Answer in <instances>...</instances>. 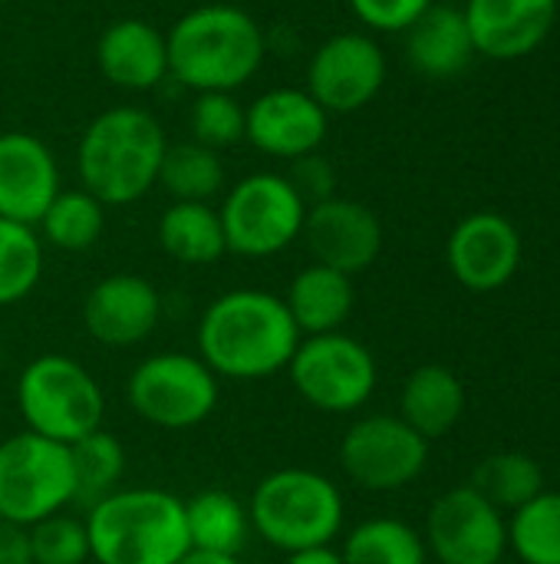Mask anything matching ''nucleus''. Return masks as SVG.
<instances>
[{"label":"nucleus","instance_id":"obj_36","mask_svg":"<svg viewBox=\"0 0 560 564\" xmlns=\"http://www.w3.org/2000/svg\"><path fill=\"white\" fill-rule=\"evenodd\" d=\"M287 178L297 188V195L307 202V208L337 195V172H333V165L320 152H310V155L294 159Z\"/></svg>","mask_w":560,"mask_h":564},{"label":"nucleus","instance_id":"obj_18","mask_svg":"<svg viewBox=\"0 0 560 564\" xmlns=\"http://www.w3.org/2000/svg\"><path fill=\"white\" fill-rule=\"evenodd\" d=\"M558 10L560 0H465L462 17L479 56L521 59L551 36Z\"/></svg>","mask_w":560,"mask_h":564},{"label":"nucleus","instance_id":"obj_23","mask_svg":"<svg viewBox=\"0 0 560 564\" xmlns=\"http://www.w3.org/2000/svg\"><path fill=\"white\" fill-rule=\"evenodd\" d=\"M465 413V387L462 380L442 367L426 364L413 370L399 390V420L413 426L422 440H442L459 426Z\"/></svg>","mask_w":560,"mask_h":564},{"label":"nucleus","instance_id":"obj_41","mask_svg":"<svg viewBox=\"0 0 560 564\" xmlns=\"http://www.w3.org/2000/svg\"><path fill=\"white\" fill-rule=\"evenodd\" d=\"M0 3H3V0H0Z\"/></svg>","mask_w":560,"mask_h":564},{"label":"nucleus","instance_id":"obj_7","mask_svg":"<svg viewBox=\"0 0 560 564\" xmlns=\"http://www.w3.org/2000/svg\"><path fill=\"white\" fill-rule=\"evenodd\" d=\"M228 254L251 261L287 251L307 218V202L281 172H251L234 182L218 208Z\"/></svg>","mask_w":560,"mask_h":564},{"label":"nucleus","instance_id":"obj_26","mask_svg":"<svg viewBox=\"0 0 560 564\" xmlns=\"http://www.w3.org/2000/svg\"><path fill=\"white\" fill-rule=\"evenodd\" d=\"M69 459H73V509H92L99 499L112 496L116 489H122V476H125V449L122 443L109 433V430H96L89 436H83L79 443L69 446Z\"/></svg>","mask_w":560,"mask_h":564},{"label":"nucleus","instance_id":"obj_12","mask_svg":"<svg viewBox=\"0 0 560 564\" xmlns=\"http://www.w3.org/2000/svg\"><path fill=\"white\" fill-rule=\"evenodd\" d=\"M386 83V53L370 33L343 30L323 40L307 63V93L330 112L366 109Z\"/></svg>","mask_w":560,"mask_h":564},{"label":"nucleus","instance_id":"obj_9","mask_svg":"<svg viewBox=\"0 0 560 564\" xmlns=\"http://www.w3.org/2000/svg\"><path fill=\"white\" fill-rule=\"evenodd\" d=\"M73 492L69 446L30 430L0 443V519L30 529L73 509Z\"/></svg>","mask_w":560,"mask_h":564},{"label":"nucleus","instance_id":"obj_37","mask_svg":"<svg viewBox=\"0 0 560 564\" xmlns=\"http://www.w3.org/2000/svg\"><path fill=\"white\" fill-rule=\"evenodd\" d=\"M0 564H33L26 529L13 525L7 519H0Z\"/></svg>","mask_w":560,"mask_h":564},{"label":"nucleus","instance_id":"obj_38","mask_svg":"<svg viewBox=\"0 0 560 564\" xmlns=\"http://www.w3.org/2000/svg\"><path fill=\"white\" fill-rule=\"evenodd\" d=\"M284 564H343V555L333 545H317V549L290 552Z\"/></svg>","mask_w":560,"mask_h":564},{"label":"nucleus","instance_id":"obj_33","mask_svg":"<svg viewBox=\"0 0 560 564\" xmlns=\"http://www.w3.org/2000/svg\"><path fill=\"white\" fill-rule=\"evenodd\" d=\"M26 542L33 564H86L92 558L86 522L73 512H56L30 525Z\"/></svg>","mask_w":560,"mask_h":564},{"label":"nucleus","instance_id":"obj_2","mask_svg":"<svg viewBox=\"0 0 560 564\" xmlns=\"http://www.w3.org/2000/svg\"><path fill=\"white\" fill-rule=\"evenodd\" d=\"M168 76L191 93H234L267 56L261 23L234 3H205L182 13L165 33Z\"/></svg>","mask_w":560,"mask_h":564},{"label":"nucleus","instance_id":"obj_31","mask_svg":"<svg viewBox=\"0 0 560 564\" xmlns=\"http://www.w3.org/2000/svg\"><path fill=\"white\" fill-rule=\"evenodd\" d=\"M43 278V241L36 228L0 218V307L26 301Z\"/></svg>","mask_w":560,"mask_h":564},{"label":"nucleus","instance_id":"obj_32","mask_svg":"<svg viewBox=\"0 0 560 564\" xmlns=\"http://www.w3.org/2000/svg\"><path fill=\"white\" fill-rule=\"evenodd\" d=\"M508 545L525 564H560V492H541L512 512Z\"/></svg>","mask_w":560,"mask_h":564},{"label":"nucleus","instance_id":"obj_27","mask_svg":"<svg viewBox=\"0 0 560 564\" xmlns=\"http://www.w3.org/2000/svg\"><path fill=\"white\" fill-rule=\"evenodd\" d=\"M472 489L498 512H518L545 492V469L528 453H492L475 466Z\"/></svg>","mask_w":560,"mask_h":564},{"label":"nucleus","instance_id":"obj_35","mask_svg":"<svg viewBox=\"0 0 560 564\" xmlns=\"http://www.w3.org/2000/svg\"><path fill=\"white\" fill-rule=\"evenodd\" d=\"M436 0H350L353 17L376 33H406Z\"/></svg>","mask_w":560,"mask_h":564},{"label":"nucleus","instance_id":"obj_39","mask_svg":"<svg viewBox=\"0 0 560 564\" xmlns=\"http://www.w3.org/2000/svg\"><path fill=\"white\" fill-rule=\"evenodd\" d=\"M175 564H241V558H231V555H215V552H185Z\"/></svg>","mask_w":560,"mask_h":564},{"label":"nucleus","instance_id":"obj_10","mask_svg":"<svg viewBox=\"0 0 560 564\" xmlns=\"http://www.w3.org/2000/svg\"><path fill=\"white\" fill-rule=\"evenodd\" d=\"M287 373L294 390L314 410L333 416L356 413L360 406H366L380 377L373 350L343 330L300 337Z\"/></svg>","mask_w":560,"mask_h":564},{"label":"nucleus","instance_id":"obj_21","mask_svg":"<svg viewBox=\"0 0 560 564\" xmlns=\"http://www.w3.org/2000/svg\"><path fill=\"white\" fill-rule=\"evenodd\" d=\"M406 56H409L413 69L422 73L426 79H452L479 53H475V43H472L462 10L432 3L406 30Z\"/></svg>","mask_w":560,"mask_h":564},{"label":"nucleus","instance_id":"obj_20","mask_svg":"<svg viewBox=\"0 0 560 564\" xmlns=\"http://www.w3.org/2000/svg\"><path fill=\"white\" fill-rule=\"evenodd\" d=\"M96 66L99 73L129 93L155 89L168 79V43L165 33L139 17L112 20L96 43Z\"/></svg>","mask_w":560,"mask_h":564},{"label":"nucleus","instance_id":"obj_8","mask_svg":"<svg viewBox=\"0 0 560 564\" xmlns=\"http://www.w3.org/2000/svg\"><path fill=\"white\" fill-rule=\"evenodd\" d=\"M125 400L149 426L182 433L201 426L221 400V380L211 367L182 350L145 357L125 380Z\"/></svg>","mask_w":560,"mask_h":564},{"label":"nucleus","instance_id":"obj_29","mask_svg":"<svg viewBox=\"0 0 560 564\" xmlns=\"http://www.w3.org/2000/svg\"><path fill=\"white\" fill-rule=\"evenodd\" d=\"M36 228H40V241L59 251H69V254L89 251L106 231V205L86 188L59 192L43 212V218L36 221Z\"/></svg>","mask_w":560,"mask_h":564},{"label":"nucleus","instance_id":"obj_25","mask_svg":"<svg viewBox=\"0 0 560 564\" xmlns=\"http://www.w3.org/2000/svg\"><path fill=\"white\" fill-rule=\"evenodd\" d=\"M185 525L195 552H215L231 558H238L248 549V539L254 535L248 506L224 489L195 492L185 502Z\"/></svg>","mask_w":560,"mask_h":564},{"label":"nucleus","instance_id":"obj_4","mask_svg":"<svg viewBox=\"0 0 560 564\" xmlns=\"http://www.w3.org/2000/svg\"><path fill=\"white\" fill-rule=\"evenodd\" d=\"M83 522L96 564H175L191 552L185 502L155 486L116 489Z\"/></svg>","mask_w":560,"mask_h":564},{"label":"nucleus","instance_id":"obj_34","mask_svg":"<svg viewBox=\"0 0 560 564\" xmlns=\"http://www.w3.org/2000/svg\"><path fill=\"white\" fill-rule=\"evenodd\" d=\"M191 139L221 152L244 139V106L234 93H195L191 112Z\"/></svg>","mask_w":560,"mask_h":564},{"label":"nucleus","instance_id":"obj_11","mask_svg":"<svg viewBox=\"0 0 560 564\" xmlns=\"http://www.w3.org/2000/svg\"><path fill=\"white\" fill-rule=\"evenodd\" d=\"M429 463V440H422L399 416L373 413L356 420L340 443V466L347 479L366 492H396L422 476Z\"/></svg>","mask_w":560,"mask_h":564},{"label":"nucleus","instance_id":"obj_30","mask_svg":"<svg viewBox=\"0 0 560 564\" xmlns=\"http://www.w3.org/2000/svg\"><path fill=\"white\" fill-rule=\"evenodd\" d=\"M343 564H426V539L399 519H366L343 539Z\"/></svg>","mask_w":560,"mask_h":564},{"label":"nucleus","instance_id":"obj_14","mask_svg":"<svg viewBox=\"0 0 560 564\" xmlns=\"http://www.w3.org/2000/svg\"><path fill=\"white\" fill-rule=\"evenodd\" d=\"M327 132L330 112L307 89L277 86L244 106V139L271 159L294 162L320 152Z\"/></svg>","mask_w":560,"mask_h":564},{"label":"nucleus","instance_id":"obj_24","mask_svg":"<svg viewBox=\"0 0 560 564\" xmlns=\"http://www.w3.org/2000/svg\"><path fill=\"white\" fill-rule=\"evenodd\" d=\"M158 245L188 268H205L228 254L221 215L211 202H172L158 218Z\"/></svg>","mask_w":560,"mask_h":564},{"label":"nucleus","instance_id":"obj_17","mask_svg":"<svg viewBox=\"0 0 560 564\" xmlns=\"http://www.w3.org/2000/svg\"><path fill=\"white\" fill-rule=\"evenodd\" d=\"M162 321V294L139 274H109L96 281L83 301V327L102 347H135L152 337Z\"/></svg>","mask_w":560,"mask_h":564},{"label":"nucleus","instance_id":"obj_3","mask_svg":"<svg viewBox=\"0 0 560 564\" xmlns=\"http://www.w3.org/2000/svg\"><path fill=\"white\" fill-rule=\"evenodd\" d=\"M165 149L168 139L149 109L112 106L99 112L79 139V182L106 208L132 205L155 188Z\"/></svg>","mask_w":560,"mask_h":564},{"label":"nucleus","instance_id":"obj_40","mask_svg":"<svg viewBox=\"0 0 560 564\" xmlns=\"http://www.w3.org/2000/svg\"><path fill=\"white\" fill-rule=\"evenodd\" d=\"M0 367H3V347H0Z\"/></svg>","mask_w":560,"mask_h":564},{"label":"nucleus","instance_id":"obj_16","mask_svg":"<svg viewBox=\"0 0 560 564\" xmlns=\"http://www.w3.org/2000/svg\"><path fill=\"white\" fill-rule=\"evenodd\" d=\"M446 261L462 288L475 294L498 291L521 268V235L498 212H472L452 228Z\"/></svg>","mask_w":560,"mask_h":564},{"label":"nucleus","instance_id":"obj_1","mask_svg":"<svg viewBox=\"0 0 560 564\" xmlns=\"http://www.w3.org/2000/svg\"><path fill=\"white\" fill-rule=\"evenodd\" d=\"M198 357L218 380H267L287 370L300 330L284 297L261 288H234L215 297L198 321Z\"/></svg>","mask_w":560,"mask_h":564},{"label":"nucleus","instance_id":"obj_5","mask_svg":"<svg viewBox=\"0 0 560 564\" xmlns=\"http://www.w3.org/2000/svg\"><path fill=\"white\" fill-rule=\"evenodd\" d=\"M251 529L271 549L290 555L317 545H333L343 532V492L333 479L314 469H274L267 473L248 502Z\"/></svg>","mask_w":560,"mask_h":564},{"label":"nucleus","instance_id":"obj_19","mask_svg":"<svg viewBox=\"0 0 560 564\" xmlns=\"http://www.w3.org/2000/svg\"><path fill=\"white\" fill-rule=\"evenodd\" d=\"M59 192V165L43 139L0 132V218L36 228Z\"/></svg>","mask_w":560,"mask_h":564},{"label":"nucleus","instance_id":"obj_28","mask_svg":"<svg viewBox=\"0 0 560 564\" xmlns=\"http://www.w3.org/2000/svg\"><path fill=\"white\" fill-rule=\"evenodd\" d=\"M172 202H211L224 188V162L201 142H168L158 169V182Z\"/></svg>","mask_w":560,"mask_h":564},{"label":"nucleus","instance_id":"obj_6","mask_svg":"<svg viewBox=\"0 0 560 564\" xmlns=\"http://www.w3.org/2000/svg\"><path fill=\"white\" fill-rule=\"evenodd\" d=\"M17 410L23 426L43 440L73 446L102 430L106 397L96 377L66 354H40L17 377Z\"/></svg>","mask_w":560,"mask_h":564},{"label":"nucleus","instance_id":"obj_13","mask_svg":"<svg viewBox=\"0 0 560 564\" xmlns=\"http://www.w3.org/2000/svg\"><path fill=\"white\" fill-rule=\"evenodd\" d=\"M422 539L439 564H498L508 549V525L472 486H459L432 502Z\"/></svg>","mask_w":560,"mask_h":564},{"label":"nucleus","instance_id":"obj_15","mask_svg":"<svg viewBox=\"0 0 560 564\" xmlns=\"http://www.w3.org/2000/svg\"><path fill=\"white\" fill-rule=\"evenodd\" d=\"M314 264L333 268L347 278L373 268L383 251V225L356 198H327L307 208L300 231Z\"/></svg>","mask_w":560,"mask_h":564},{"label":"nucleus","instance_id":"obj_22","mask_svg":"<svg viewBox=\"0 0 560 564\" xmlns=\"http://www.w3.org/2000/svg\"><path fill=\"white\" fill-rule=\"evenodd\" d=\"M284 304H287L300 337L343 330V324L350 321L353 304H356L353 278H347L333 268H323V264H307L287 284Z\"/></svg>","mask_w":560,"mask_h":564}]
</instances>
